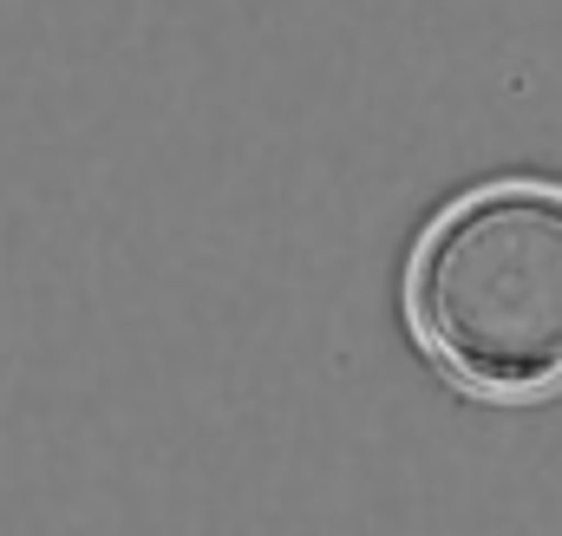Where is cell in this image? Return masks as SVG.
<instances>
[{
  "instance_id": "cell-1",
  "label": "cell",
  "mask_w": 562,
  "mask_h": 536,
  "mask_svg": "<svg viewBox=\"0 0 562 536\" xmlns=\"http://www.w3.org/2000/svg\"><path fill=\"white\" fill-rule=\"evenodd\" d=\"M400 334L464 405L562 400V177L497 170L431 203L400 256Z\"/></svg>"
}]
</instances>
